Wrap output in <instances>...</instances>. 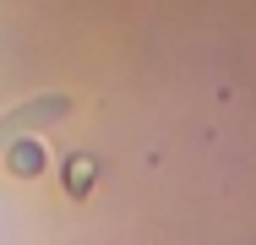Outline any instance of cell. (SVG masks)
Here are the masks:
<instances>
[{"instance_id": "cell-1", "label": "cell", "mask_w": 256, "mask_h": 245, "mask_svg": "<svg viewBox=\"0 0 256 245\" xmlns=\"http://www.w3.org/2000/svg\"><path fill=\"white\" fill-rule=\"evenodd\" d=\"M71 109H76V98H71V93H38V98H22L16 109H6V114H0V152H6V142H16V136L38 131V126L66 120Z\"/></svg>"}, {"instance_id": "cell-2", "label": "cell", "mask_w": 256, "mask_h": 245, "mask_svg": "<svg viewBox=\"0 0 256 245\" xmlns=\"http://www.w3.org/2000/svg\"><path fill=\"white\" fill-rule=\"evenodd\" d=\"M6 169L22 174V180L38 174V169H44V142H38V136H16V142H6Z\"/></svg>"}, {"instance_id": "cell-3", "label": "cell", "mask_w": 256, "mask_h": 245, "mask_svg": "<svg viewBox=\"0 0 256 245\" xmlns=\"http://www.w3.org/2000/svg\"><path fill=\"white\" fill-rule=\"evenodd\" d=\"M88 180H93V164L82 169V158H66V191L82 196V186H88Z\"/></svg>"}]
</instances>
